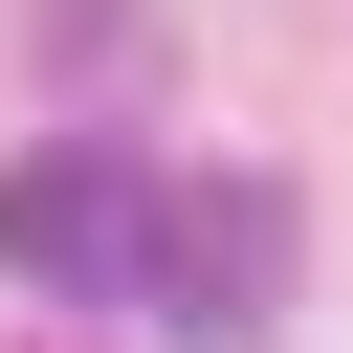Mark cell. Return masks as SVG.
Here are the masks:
<instances>
[{"mask_svg": "<svg viewBox=\"0 0 353 353\" xmlns=\"http://www.w3.org/2000/svg\"><path fill=\"white\" fill-rule=\"evenodd\" d=\"M0 265L22 287H66V309H154V265H176V176H132L110 132H44L22 176H0Z\"/></svg>", "mask_w": 353, "mask_h": 353, "instance_id": "1", "label": "cell"}, {"mask_svg": "<svg viewBox=\"0 0 353 353\" xmlns=\"http://www.w3.org/2000/svg\"><path fill=\"white\" fill-rule=\"evenodd\" d=\"M154 309L221 353V331H265L287 309V176H176V265H154Z\"/></svg>", "mask_w": 353, "mask_h": 353, "instance_id": "2", "label": "cell"}]
</instances>
